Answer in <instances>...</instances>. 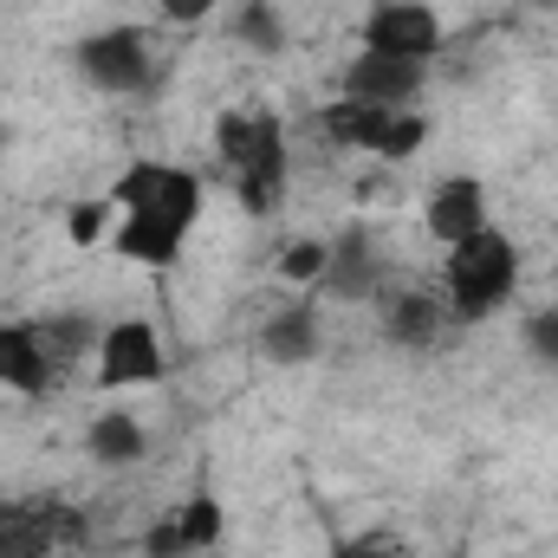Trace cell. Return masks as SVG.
Instances as JSON below:
<instances>
[{
  "label": "cell",
  "mask_w": 558,
  "mask_h": 558,
  "mask_svg": "<svg viewBox=\"0 0 558 558\" xmlns=\"http://www.w3.org/2000/svg\"><path fill=\"white\" fill-rule=\"evenodd\" d=\"M513 286H520V254H513V241H507V234L481 228V234H468V241H454V247H448L441 292H448V312H454L461 325H474V318L500 312V305L513 299Z\"/></svg>",
  "instance_id": "6da1fadb"
},
{
  "label": "cell",
  "mask_w": 558,
  "mask_h": 558,
  "mask_svg": "<svg viewBox=\"0 0 558 558\" xmlns=\"http://www.w3.org/2000/svg\"><path fill=\"white\" fill-rule=\"evenodd\" d=\"M215 149L234 162L241 202L254 215H274L286 202V137H279V118H267V111H228L215 124Z\"/></svg>",
  "instance_id": "7a4b0ae2"
},
{
  "label": "cell",
  "mask_w": 558,
  "mask_h": 558,
  "mask_svg": "<svg viewBox=\"0 0 558 558\" xmlns=\"http://www.w3.org/2000/svg\"><path fill=\"white\" fill-rule=\"evenodd\" d=\"M318 131L331 143H351V149H371V156H384V162H403V156H416L422 137H428V124H422L416 111H390V105H331L325 118H318Z\"/></svg>",
  "instance_id": "3957f363"
},
{
  "label": "cell",
  "mask_w": 558,
  "mask_h": 558,
  "mask_svg": "<svg viewBox=\"0 0 558 558\" xmlns=\"http://www.w3.org/2000/svg\"><path fill=\"white\" fill-rule=\"evenodd\" d=\"M118 208L131 215H162V221H175V228H195V215H202V182L189 175V169H169V162H131L124 169V182H118Z\"/></svg>",
  "instance_id": "277c9868"
},
{
  "label": "cell",
  "mask_w": 558,
  "mask_h": 558,
  "mask_svg": "<svg viewBox=\"0 0 558 558\" xmlns=\"http://www.w3.org/2000/svg\"><path fill=\"white\" fill-rule=\"evenodd\" d=\"M78 72H85L98 92H149V78H156L149 39H143L137 26L92 33V39H78Z\"/></svg>",
  "instance_id": "5b68a950"
},
{
  "label": "cell",
  "mask_w": 558,
  "mask_h": 558,
  "mask_svg": "<svg viewBox=\"0 0 558 558\" xmlns=\"http://www.w3.org/2000/svg\"><path fill=\"white\" fill-rule=\"evenodd\" d=\"M364 46L422 65V59L441 46V20H435V7H422V0H377L371 20H364Z\"/></svg>",
  "instance_id": "8992f818"
},
{
  "label": "cell",
  "mask_w": 558,
  "mask_h": 558,
  "mask_svg": "<svg viewBox=\"0 0 558 558\" xmlns=\"http://www.w3.org/2000/svg\"><path fill=\"white\" fill-rule=\"evenodd\" d=\"M156 377H162V344H156V331L137 325V318L111 325L105 344H98V384H105V390H124V384H156Z\"/></svg>",
  "instance_id": "52a82bcc"
},
{
  "label": "cell",
  "mask_w": 558,
  "mask_h": 558,
  "mask_svg": "<svg viewBox=\"0 0 558 558\" xmlns=\"http://www.w3.org/2000/svg\"><path fill=\"white\" fill-rule=\"evenodd\" d=\"M422 92V65L416 59H390V52H357L351 59V72H344V98L351 105H390V111H403L410 98Z\"/></svg>",
  "instance_id": "ba28073f"
},
{
  "label": "cell",
  "mask_w": 558,
  "mask_h": 558,
  "mask_svg": "<svg viewBox=\"0 0 558 558\" xmlns=\"http://www.w3.org/2000/svg\"><path fill=\"white\" fill-rule=\"evenodd\" d=\"M384 274H390L384 247H377L364 228H351V234L331 241V254H325V279H318V286H331V299H371V292H384Z\"/></svg>",
  "instance_id": "9c48e42d"
},
{
  "label": "cell",
  "mask_w": 558,
  "mask_h": 558,
  "mask_svg": "<svg viewBox=\"0 0 558 558\" xmlns=\"http://www.w3.org/2000/svg\"><path fill=\"white\" fill-rule=\"evenodd\" d=\"M481 228H487V189H481L474 175L435 182V195H428V234H435L441 247H454V241H468V234H481Z\"/></svg>",
  "instance_id": "30bf717a"
},
{
  "label": "cell",
  "mask_w": 558,
  "mask_h": 558,
  "mask_svg": "<svg viewBox=\"0 0 558 558\" xmlns=\"http://www.w3.org/2000/svg\"><path fill=\"white\" fill-rule=\"evenodd\" d=\"M221 539V507L208 500V494H195L182 513H169V520H156L149 526V558H182V553H202V546H215Z\"/></svg>",
  "instance_id": "8fae6325"
},
{
  "label": "cell",
  "mask_w": 558,
  "mask_h": 558,
  "mask_svg": "<svg viewBox=\"0 0 558 558\" xmlns=\"http://www.w3.org/2000/svg\"><path fill=\"white\" fill-rule=\"evenodd\" d=\"M85 520L72 513H20V507H0V558H46L59 539H78Z\"/></svg>",
  "instance_id": "7c38bea8"
},
{
  "label": "cell",
  "mask_w": 558,
  "mask_h": 558,
  "mask_svg": "<svg viewBox=\"0 0 558 558\" xmlns=\"http://www.w3.org/2000/svg\"><path fill=\"white\" fill-rule=\"evenodd\" d=\"M448 318H454V312H448L435 292H390V299H384V325H390V338L410 344V351L435 344V338L448 331Z\"/></svg>",
  "instance_id": "4fadbf2b"
},
{
  "label": "cell",
  "mask_w": 558,
  "mask_h": 558,
  "mask_svg": "<svg viewBox=\"0 0 558 558\" xmlns=\"http://www.w3.org/2000/svg\"><path fill=\"white\" fill-rule=\"evenodd\" d=\"M182 241H189V228H175L162 215H143V208H131L118 221V254L124 260H143V267H169L182 254Z\"/></svg>",
  "instance_id": "5bb4252c"
},
{
  "label": "cell",
  "mask_w": 558,
  "mask_h": 558,
  "mask_svg": "<svg viewBox=\"0 0 558 558\" xmlns=\"http://www.w3.org/2000/svg\"><path fill=\"white\" fill-rule=\"evenodd\" d=\"M0 384H13V390H46L52 384L39 325H0Z\"/></svg>",
  "instance_id": "9a60e30c"
},
{
  "label": "cell",
  "mask_w": 558,
  "mask_h": 558,
  "mask_svg": "<svg viewBox=\"0 0 558 558\" xmlns=\"http://www.w3.org/2000/svg\"><path fill=\"white\" fill-rule=\"evenodd\" d=\"M260 351H267L274 364H305V357L318 351V318H312V305H292V312L267 318V331H260Z\"/></svg>",
  "instance_id": "2e32d148"
},
{
  "label": "cell",
  "mask_w": 558,
  "mask_h": 558,
  "mask_svg": "<svg viewBox=\"0 0 558 558\" xmlns=\"http://www.w3.org/2000/svg\"><path fill=\"white\" fill-rule=\"evenodd\" d=\"M143 448H149V441H143V422L118 416V410L92 422V454H98L105 468H124V461H143Z\"/></svg>",
  "instance_id": "e0dca14e"
},
{
  "label": "cell",
  "mask_w": 558,
  "mask_h": 558,
  "mask_svg": "<svg viewBox=\"0 0 558 558\" xmlns=\"http://www.w3.org/2000/svg\"><path fill=\"white\" fill-rule=\"evenodd\" d=\"M39 344H46V364H52V371H59V364H78L85 344H92V325H85V318H52V325H39Z\"/></svg>",
  "instance_id": "ac0fdd59"
},
{
  "label": "cell",
  "mask_w": 558,
  "mask_h": 558,
  "mask_svg": "<svg viewBox=\"0 0 558 558\" xmlns=\"http://www.w3.org/2000/svg\"><path fill=\"white\" fill-rule=\"evenodd\" d=\"M234 33H241L254 52H279V46H286V26H279L274 0H247V7H241V20H234Z\"/></svg>",
  "instance_id": "d6986e66"
},
{
  "label": "cell",
  "mask_w": 558,
  "mask_h": 558,
  "mask_svg": "<svg viewBox=\"0 0 558 558\" xmlns=\"http://www.w3.org/2000/svg\"><path fill=\"white\" fill-rule=\"evenodd\" d=\"M325 241H292L286 254H279V279H299V286H312V279H325Z\"/></svg>",
  "instance_id": "ffe728a7"
},
{
  "label": "cell",
  "mask_w": 558,
  "mask_h": 558,
  "mask_svg": "<svg viewBox=\"0 0 558 558\" xmlns=\"http://www.w3.org/2000/svg\"><path fill=\"white\" fill-rule=\"evenodd\" d=\"M105 221H111V202H78V208L65 215V234H72L78 247H92V241L105 234Z\"/></svg>",
  "instance_id": "44dd1931"
},
{
  "label": "cell",
  "mask_w": 558,
  "mask_h": 558,
  "mask_svg": "<svg viewBox=\"0 0 558 558\" xmlns=\"http://www.w3.org/2000/svg\"><path fill=\"white\" fill-rule=\"evenodd\" d=\"M526 344H533V357L558 364V312H539V318L526 325Z\"/></svg>",
  "instance_id": "7402d4cb"
},
{
  "label": "cell",
  "mask_w": 558,
  "mask_h": 558,
  "mask_svg": "<svg viewBox=\"0 0 558 558\" xmlns=\"http://www.w3.org/2000/svg\"><path fill=\"white\" fill-rule=\"evenodd\" d=\"M156 7H162V20H175V26H195V20L215 13V0H156Z\"/></svg>",
  "instance_id": "603a6c76"
},
{
  "label": "cell",
  "mask_w": 558,
  "mask_h": 558,
  "mask_svg": "<svg viewBox=\"0 0 558 558\" xmlns=\"http://www.w3.org/2000/svg\"><path fill=\"white\" fill-rule=\"evenodd\" d=\"M338 558H397V553H390L384 539H357V546H344Z\"/></svg>",
  "instance_id": "cb8c5ba5"
},
{
  "label": "cell",
  "mask_w": 558,
  "mask_h": 558,
  "mask_svg": "<svg viewBox=\"0 0 558 558\" xmlns=\"http://www.w3.org/2000/svg\"><path fill=\"white\" fill-rule=\"evenodd\" d=\"M539 7H558V0H539Z\"/></svg>",
  "instance_id": "d4e9b609"
}]
</instances>
